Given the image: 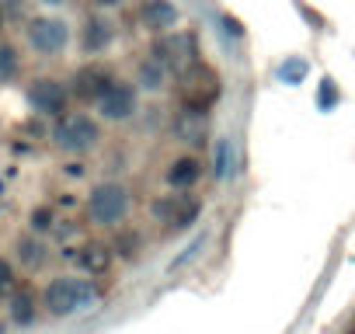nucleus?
Masks as SVG:
<instances>
[{"label":"nucleus","mask_w":355,"mask_h":334,"mask_svg":"<svg viewBox=\"0 0 355 334\" xmlns=\"http://www.w3.org/2000/svg\"><path fill=\"white\" fill-rule=\"evenodd\" d=\"M115 80V73L105 67V63H84V67H77V73H73V80H70V94H77L80 101H98L105 91H108V84Z\"/></svg>","instance_id":"12"},{"label":"nucleus","mask_w":355,"mask_h":334,"mask_svg":"<svg viewBox=\"0 0 355 334\" xmlns=\"http://www.w3.org/2000/svg\"><path fill=\"white\" fill-rule=\"evenodd\" d=\"M63 251H67L63 258H70L84 275H105L115 261V251L105 240H84L80 247H63Z\"/></svg>","instance_id":"13"},{"label":"nucleus","mask_w":355,"mask_h":334,"mask_svg":"<svg viewBox=\"0 0 355 334\" xmlns=\"http://www.w3.org/2000/svg\"><path fill=\"white\" fill-rule=\"evenodd\" d=\"M94 108H98V115L105 122H129L139 112V91H136L132 80H119L115 77L108 84V91L94 101Z\"/></svg>","instance_id":"8"},{"label":"nucleus","mask_w":355,"mask_h":334,"mask_svg":"<svg viewBox=\"0 0 355 334\" xmlns=\"http://www.w3.org/2000/svg\"><path fill=\"white\" fill-rule=\"evenodd\" d=\"M8 317H11V324L28 327V324L39 317L35 292H32V289H15V292H11V299H8Z\"/></svg>","instance_id":"15"},{"label":"nucleus","mask_w":355,"mask_h":334,"mask_svg":"<svg viewBox=\"0 0 355 334\" xmlns=\"http://www.w3.org/2000/svg\"><path fill=\"white\" fill-rule=\"evenodd\" d=\"M18 261L21 265H28V268H39L46 258H49V251H46V244L39 240V234H32V237H18Z\"/></svg>","instance_id":"17"},{"label":"nucleus","mask_w":355,"mask_h":334,"mask_svg":"<svg viewBox=\"0 0 355 334\" xmlns=\"http://www.w3.org/2000/svg\"><path fill=\"white\" fill-rule=\"evenodd\" d=\"M25 39H28V46H32L39 56H49V60H53V56L67 53V46H70V25H67L63 18L39 15V18L28 21Z\"/></svg>","instance_id":"6"},{"label":"nucleus","mask_w":355,"mask_h":334,"mask_svg":"<svg viewBox=\"0 0 355 334\" xmlns=\"http://www.w3.org/2000/svg\"><path fill=\"white\" fill-rule=\"evenodd\" d=\"M334 101H338V91H334L331 80H324V87H320V105H334Z\"/></svg>","instance_id":"26"},{"label":"nucleus","mask_w":355,"mask_h":334,"mask_svg":"<svg viewBox=\"0 0 355 334\" xmlns=\"http://www.w3.org/2000/svg\"><path fill=\"white\" fill-rule=\"evenodd\" d=\"M223 98V77L209 63L196 60L182 70V112L185 115H206Z\"/></svg>","instance_id":"2"},{"label":"nucleus","mask_w":355,"mask_h":334,"mask_svg":"<svg viewBox=\"0 0 355 334\" xmlns=\"http://www.w3.org/2000/svg\"><path fill=\"white\" fill-rule=\"evenodd\" d=\"M15 265L8 261V258H0V296H4V292H11L15 289Z\"/></svg>","instance_id":"23"},{"label":"nucleus","mask_w":355,"mask_h":334,"mask_svg":"<svg viewBox=\"0 0 355 334\" xmlns=\"http://www.w3.org/2000/svg\"><path fill=\"white\" fill-rule=\"evenodd\" d=\"M164 77H167V67L160 63V60H153V56H146L143 63H139V84L146 87V91H157L160 84H164Z\"/></svg>","instance_id":"18"},{"label":"nucleus","mask_w":355,"mask_h":334,"mask_svg":"<svg viewBox=\"0 0 355 334\" xmlns=\"http://www.w3.org/2000/svg\"><path fill=\"white\" fill-rule=\"evenodd\" d=\"M125 0H91V8L94 11H115V8H122Z\"/></svg>","instance_id":"27"},{"label":"nucleus","mask_w":355,"mask_h":334,"mask_svg":"<svg viewBox=\"0 0 355 334\" xmlns=\"http://www.w3.org/2000/svg\"><path fill=\"white\" fill-rule=\"evenodd\" d=\"M4 25H8V15H4V8H0V32H4Z\"/></svg>","instance_id":"28"},{"label":"nucleus","mask_w":355,"mask_h":334,"mask_svg":"<svg viewBox=\"0 0 355 334\" xmlns=\"http://www.w3.org/2000/svg\"><path fill=\"white\" fill-rule=\"evenodd\" d=\"M87 220L91 227H101V230H115L119 223H125L129 209H132V192L122 185V182H101L87 192Z\"/></svg>","instance_id":"3"},{"label":"nucleus","mask_w":355,"mask_h":334,"mask_svg":"<svg viewBox=\"0 0 355 334\" xmlns=\"http://www.w3.org/2000/svg\"><path fill=\"white\" fill-rule=\"evenodd\" d=\"M150 56H153V60H160L167 70L182 73L189 63H196V60H199V46H196V35H189V32H164V35H157V39H153Z\"/></svg>","instance_id":"7"},{"label":"nucleus","mask_w":355,"mask_h":334,"mask_svg":"<svg viewBox=\"0 0 355 334\" xmlns=\"http://www.w3.org/2000/svg\"><path fill=\"white\" fill-rule=\"evenodd\" d=\"M112 251L119 254V258H125V261H132L136 254H139V237L136 234H129V230H122L115 240H112Z\"/></svg>","instance_id":"21"},{"label":"nucleus","mask_w":355,"mask_h":334,"mask_svg":"<svg viewBox=\"0 0 355 334\" xmlns=\"http://www.w3.org/2000/svg\"><path fill=\"white\" fill-rule=\"evenodd\" d=\"M101 299V285L84 275H56L42 289V306L49 317H73L87 313Z\"/></svg>","instance_id":"1"},{"label":"nucleus","mask_w":355,"mask_h":334,"mask_svg":"<svg viewBox=\"0 0 355 334\" xmlns=\"http://www.w3.org/2000/svg\"><path fill=\"white\" fill-rule=\"evenodd\" d=\"M348 334H355V331H348Z\"/></svg>","instance_id":"29"},{"label":"nucleus","mask_w":355,"mask_h":334,"mask_svg":"<svg viewBox=\"0 0 355 334\" xmlns=\"http://www.w3.org/2000/svg\"><path fill=\"white\" fill-rule=\"evenodd\" d=\"M216 25H223V35H230V39H244V25H241L234 15H216Z\"/></svg>","instance_id":"24"},{"label":"nucleus","mask_w":355,"mask_h":334,"mask_svg":"<svg viewBox=\"0 0 355 334\" xmlns=\"http://www.w3.org/2000/svg\"><path fill=\"white\" fill-rule=\"evenodd\" d=\"M84 171H87V167H84L80 160H70V164H63V175H67V178H84Z\"/></svg>","instance_id":"25"},{"label":"nucleus","mask_w":355,"mask_h":334,"mask_svg":"<svg viewBox=\"0 0 355 334\" xmlns=\"http://www.w3.org/2000/svg\"><path fill=\"white\" fill-rule=\"evenodd\" d=\"M279 77H282L286 84H300V80L306 77V60H300V56H296V60H286V63L279 67Z\"/></svg>","instance_id":"22"},{"label":"nucleus","mask_w":355,"mask_h":334,"mask_svg":"<svg viewBox=\"0 0 355 334\" xmlns=\"http://www.w3.org/2000/svg\"><path fill=\"white\" fill-rule=\"evenodd\" d=\"M150 216L153 223H160L167 234H182L189 227L199 223L202 216V199L192 195V188H171L167 195H157L150 202Z\"/></svg>","instance_id":"4"},{"label":"nucleus","mask_w":355,"mask_h":334,"mask_svg":"<svg viewBox=\"0 0 355 334\" xmlns=\"http://www.w3.org/2000/svg\"><path fill=\"white\" fill-rule=\"evenodd\" d=\"M25 98H28V105H32L35 115L60 118L67 112V105H70V87L63 80H56V77H39V80L28 84Z\"/></svg>","instance_id":"9"},{"label":"nucleus","mask_w":355,"mask_h":334,"mask_svg":"<svg viewBox=\"0 0 355 334\" xmlns=\"http://www.w3.org/2000/svg\"><path fill=\"white\" fill-rule=\"evenodd\" d=\"M234 153H237V143L234 136H220L216 146H213V178L223 182L234 175Z\"/></svg>","instance_id":"16"},{"label":"nucleus","mask_w":355,"mask_h":334,"mask_svg":"<svg viewBox=\"0 0 355 334\" xmlns=\"http://www.w3.org/2000/svg\"><path fill=\"white\" fill-rule=\"evenodd\" d=\"M77 42H80V49L87 56H101L115 42V21L105 18V11H91L77 28Z\"/></svg>","instance_id":"11"},{"label":"nucleus","mask_w":355,"mask_h":334,"mask_svg":"<svg viewBox=\"0 0 355 334\" xmlns=\"http://www.w3.org/2000/svg\"><path fill=\"white\" fill-rule=\"evenodd\" d=\"M28 227H32V234H53V227H56V209L53 206H35L32 213H28Z\"/></svg>","instance_id":"20"},{"label":"nucleus","mask_w":355,"mask_h":334,"mask_svg":"<svg viewBox=\"0 0 355 334\" xmlns=\"http://www.w3.org/2000/svg\"><path fill=\"white\" fill-rule=\"evenodd\" d=\"M18 70H21V56H18V49L8 46V42H0V84L15 80Z\"/></svg>","instance_id":"19"},{"label":"nucleus","mask_w":355,"mask_h":334,"mask_svg":"<svg viewBox=\"0 0 355 334\" xmlns=\"http://www.w3.org/2000/svg\"><path fill=\"white\" fill-rule=\"evenodd\" d=\"M136 21L150 35H164V32H174L178 28L182 11H178L174 0H139V4H136Z\"/></svg>","instance_id":"10"},{"label":"nucleus","mask_w":355,"mask_h":334,"mask_svg":"<svg viewBox=\"0 0 355 334\" xmlns=\"http://www.w3.org/2000/svg\"><path fill=\"white\" fill-rule=\"evenodd\" d=\"M202 178V160L192 157V153H182V157H174L171 167L164 171V182L167 188H196Z\"/></svg>","instance_id":"14"},{"label":"nucleus","mask_w":355,"mask_h":334,"mask_svg":"<svg viewBox=\"0 0 355 334\" xmlns=\"http://www.w3.org/2000/svg\"><path fill=\"white\" fill-rule=\"evenodd\" d=\"M49 139H53V146L60 153L80 157V153H87V150H94L101 143V125H98V118H91L84 112H63L56 118Z\"/></svg>","instance_id":"5"}]
</instances>
